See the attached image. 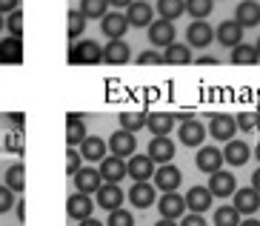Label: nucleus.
<instances>
[{"label": "nucleus", "instance_id": "f257e3e1", "mask_svg": "<svg viewBox=\"0 0 260 226\" xmlns=\"http://www.w3.org/2000/svg\"><path fill=\"white\" fill-rule=\"evenodd\" d=\"M69 63H103V46L94 43V40H80L69 49Z\"/></svg>", "mask_w": 260, "mask_h": 226}, {"label": "nucleus", "instance_id": "f03ea898", "mask_svg": "<svg viewBox=\"0 0 260 226\" xmlns=\"http://www.w3.org/2000/svg\"><path fill=\"white\" fill-rule=\"evenodd\" d=\"M237 132V118L232 115H212V123H209V135L214 140H223V144H229L232 137Z\"/></svg>", "mask_w": 260, "mask_h": 226}, {"label": "nucleus", "instance_id": "7ed1b4c3", "mask_svg": "<svg viewBox=\"0 0 260 226\" xmlns=\"http://www.w3.org/2000/svg\"><path fill=\"white\" fill-rule=\"evenodd\" d=\"M194 163H198V169H200V172L214 175V172H220V169H223L226 158H223V152L217 149V146H203V149L198 152V158H194Z\"/></svg>", "mask_w": 260, "mask_h": 226}, {"label": "nucleus", "instance_id": "20e7f679", "mask_svg": "<svg viewBox=\"0 0 260 226\" xmlns=\"http://www.w3.org/2000/svg\"><path fill=\"white\" fill-rule=\"evenodd\" d=\"M103 183H106V181H103L100 169H92V166H83V169L75 175V186H77V192H83V195H92V192H98Z\"/></svg>", "mask_w": 260, "mask_h": 226}, {"label": "nucleus", "instance_id": "39448f33", "mask_svg": "<svg viewBox=\"0 0 260 226\" xmlns=\"http://www.w3.org/2000/svg\"><path fill=\"white\" fill-rule=\"evenodd\" d=\"M100 175H103V181H106V183H120L123 178L129 175V166H126V160H123V158L112 155V158L100 160Z\"/></svg>", "mask_w": 260, "mask_h": 226}, {"label": "nucleus", "instance_id": "423d86ee", "mask_svg": "<svg viewBox=\"0 0 260 226\" xmlns=\"http://www.w3.org/2000/svg\"><path fill=\"white\" fill-rule=\"evenodd\" d=\"M92 209H94V204H92V197L89 195H83V192H75V195L66 201V212H69V218L72 220H86V218H92Z\"/></svg>", "mask_w": 260, "mask_h": 226}, {"label": "nucleus", "instance_id": "0eeeda50", "mask_svg": "<svg viewBox=\"0 0 260 226\" xmlns=\"http://www.w3.org/2000/svg\"><path fill=\"white\" fill-rule=\"evenodd\" d=\"M157 209H160L163 218L177 220V218H183V215H186V209H189V206H186V197H180L177 192H166V195L160 197Z\"/></svg>", "mask_w": 260, "mask_h": 226}, {"label": "nucleus", "instance_id": "6e6552de", "mask_svg": "<svg viewBox=\"0 0 260 226\" xmlns=\"http://www.w3.org/2000/svg\"><path fill=\"white\" fill-rule=\"evenodd\" d=\"M126 166H129V178L135 183H143V181H152L154 178V160L149 155H135Z\"/></svg>", "mask_w": 260, "mask_h": 226}, {"label": "nucleus", "instance_id": "1a4fd4ad", "mask_svg": "<svg viewBox=\"0 0 260 226\" xmlns=\"http://www.w3.org/2000/svg\"><path fill=\"white\" fill-rule=\"evenodd\" d=\"M154 181H157V189H163V192H177V186L183 183V175H180V169H177V166L163 163V166H157Z\"/></svg>", "mask_w": 260, "mask_h": 226}, {"label": "nucleus", "instance_id": "9d476101", "mask_svg": "<svg viewBox=\"0 0 260 226\" xmlns=\"http://www.w3.org/2000/svg\"><path fill=\"white\" fill-rule=\"evenodd\" d=\"M149 43L152 46H172L175 43V23L172 20H154L149 26Z\"/></svg>", "mask_w": 260, "mask_h": 226}, {"label": "nucleus", "instance_id": "9b49d317", "mask_svg": "<svg viewBox=\"0 0 260 226\" xmlns=\"http://www.w3.org/2000/svg\"><path fill=\"white\" fill-rule=\"evenodd\" d=\"M154 197H157V192H154V186L149 181H143V183H132V189H129V201H132V206L135 209H149V206L154 204Z\"/></svg>", "mask_w": 260, "mask_h": 226}, {"label": "nucleus", "instance_id": "f8f14e48", "mask_svg": "<svg viewBox=\"0 0 260 226\" xmlns=\"http://www.w3.org/2000/svg\"><path fill=\"white\" fill-rule=\"evenodd\" d=\"M212 189L209 186H191L189 192H186V206H189V212H198V215H203V212L212 206Z\"/></svg>", "mask_w": 260, "mask_h": 226}, {"label": "nucleus", "instance_id": "ddd939ff", "mask_svg": "<svg viewBox=\"0 0 260 226\" xmlns=\"http://www.w3.org/2000/svg\"><path fill=\"white\" fill-rule=\"evenodd\" d=\"M235 175L232 172H214L212 178H209V189H212V195L214 197H229V195H235L237 192V186H235Z\"/></svg>", "mask_w": 260, "mask_h": 226}, {"label": "nucleus", "instance_id": "4468645a", "mask_svg": "<svg viewBox=\"0 0 260 226\" xmlns=\"http://www.w3.org/2000/svg\"><path fill=\"white\" fill-rule=\"evenodd\" d=\"M235 20L243 26V29H254L260 26V3L257 0H243L235 12Z\"/></svg>", "mask_w": 260, "mask_h": 226}, {"label": "nucleus", "instance_id": "2eb2a0df", "mask_svg": "<svg viewBox=\"0 0 260 226\" xmlns=\"http://www.w3.org/2000/svg\"><path fill=\"white\" fill-rule=\"evenodd\" d=\"M217 40H220V46H229V49L240 46L243 43V26L237 20H223L217 26Z\"/></svg>", "mask_w": 260, "mask_h": 226}, {"label": "nucleus", "instance_id": "dca6fc26", "mask_svg": "<svg viewBox=\"0 0 260 226\" xmlns=\"http://www.w3.org/2000/svg\"><path fill=\"white\" fill-rule=\"evenodd\" d=\"M109 146H112V155H117V158H129V155H135L138 137L132 135V132H126V129H120V132H115V135H112Z\"/></svg>", "mask_w": 260, "mask_h": 226}, {"label": "nucleus", "instance_id": "f3484780", "mask_svg": "<svg viewBox=\"0 0 260 226\" xmlns=\"http://www.w3.org/2000/svg\"><path fill=\"white\" fill-rule=\"evenodd\" d=\"M126 17H129V23L135 26V29H140V26H152L154 23V12L152 6L146 3V0H135L129 6V12H126Z\"/></svg>", "mask_w": 260, "mask_h": 226}, {"label": "nucleus", "instance_id": "a211bd4d", "mask_svg": "<svg viewBox=\"0 0 260 226\" xmlns=\"http://www.w3.org/2000/svg\"><path fill=\"white\" fill-rule=\"evenodd\" d=\"M235 206L240 215H254L260 209V192L257 189H237L235 192Z\"/></svg>", "mask_w": 260, "mask_h": 226}, {"label": "nucleus", "instance_id": "6ab92c4d", "mask_svg": "<svg viewBox=\"0 0 260 226\" xmlns=\"http://www.w3.org/2000/svg\"><path fill=\"white\" fill-rule=\"evenodd\" d=\"M214 38L212 26H209L206 20H194L189 23V32H186V40H189V46H198V49H203V46H209Z\"/></svg>", "mask_w": 260, "mask_h": 226}, {"label": "nucleus", "instance_id": "aec40b11", "mask_svg": "<svg viewBox=\"0 0 260 226\" xmlns=\"http://www.w3.org/2000/svg\"><path fill=\"white\" fill-rule=\"evenodd\" d=\"M100 26H103V35H106L109 40H123V35L129 32L132 23L126 15H106Z\"/></svg>", "mask_w": 260, "mask_h": 226}, {"label": "nucleus", "instance_id": "412c9836", "mask_svg": "<svg viewBox=\"0 0 260 226\" xmlns=\"http://www.w3.org/2000/svg\"><path fill=\"white\" fill-rule=\"evenodd\" d=\"M120 204H123V189L117 183H103L98 189V206L112 212V209H120Z\"/></svg>", "mask_w": 260, "mask_h": 226}, {"label": "nucleus", "instance_id": "4be33fe9", "mask_svg": "<svg viewBox=\"0 0 260 226\" xmlns=\"http://www.w3.org/2000/svg\"><path fill=\"white\" fill-rule=\"evenodd\" d=\"M129 58H132V49L126 40H109V46H103V61L106 63L120 66V63H129Z\"/></svg>", "mask_w": 260, "mask_h": 226}, {"label": "nucleus", "instance_id": "5701e85b", "mask_svg": "<svg viewBox=\"0 0 260 226\" xmlns=\"http://www.w3.org/2000/svg\"><path fill=\"white\" fill-rule=\"evenodd\" d=\"M223 158H226V163H232V166H243L246 160L252 158V146L243 144V140H229L226 149H223Z\"/></svg>", "mask_w": 260, "mask_h": 226}, {"label": "nucleus", "instance_id": "b1692460", "mask_svg": "<svg viewBox=\"0 0 260 226\" xmlns=\"http://www.w3.org/2000/svg\"><path fill=\"white\" fill-rule=\"evenodd\" d=\"M203 137H206L203 123L191 121V118L180 123V144H183V146H200V144H203Z\"/></svg>", "mask_w": 260, "mask_h": 226}, {"label": "nucleus", "instance_id": "393cba45", "mask_svg": "<svg viewBox=\"0 0 260 226\" xmlns=\"http://www.w3.org/2000/svg\"><path fill=\"white\" fill-rule=\"evenodd\" d=\"M149 158L157 160V163H169V160L175 158V144L169 140V137H152V144H149Z\"/></svg>", "mask_w": 260, "mask_h": 226}, {"label": "nucleus", "instance_id": "a878e982", "mask_svg": "<svg viewBox=\"0 0 260 226\" xmlns=\"http://www.w3.org/2000/svg\"><path fill=\"white\" fill-rule=\"evenodd\" d=\"M86 126H83V118L77 112H72V115H66V144L69 146H77V144H83L86 140Z\"/></svg>", "mask_w": 260, "mask_h": 226}, {"label": "nucleus", "instance_id": "bb28decb", "mask_svg": "<svg viewBox=\"0 0 260 226\" xmlns=\"http://www.w3.org/2000/svg\"><path fill=\"white\" fill-rule=\"evenodd\" d=\"M146 126L152 129L154 137H166L172 129H175V115H166V112H152L149 115V121Z\"/></svg>", "mask_w": 260, "mask_h": 226}, {"label": "nucleus", "instance_id": "cd10ccee", "mask_svg": "<svg viewBox=\"0 0 260 226\" xmlns=\"http://www.w3.org/2000/svg\"><path fill=\"white\" fill-rule=\"evenodd\" d=\"M23 58V46H20V38H6L0 40V63H20Z\"/></svg>", "mask_w": 260, "mask_h": 226}, {"label": "nucleus", "instance_id": "c85d7f7f", "mask_svg": "<svg viewBox=\"0 0 260 226\" xmlns=\"http://www.w3.org/2000/svg\"><path fill=\"white\" fill-rule=\"evenodd\" d=\"M80 155H83V160H103L106 158V140L103 137H86L80 144Z\"/></svg>", "mask_w": 260, "mask_h": 226}, {"label": "nucleus", "instance_id": "c756f323", "mask_svg": "<svg viewBox=\"0 0 260 226\" xmlns=\"http://www.w3.org/2000/svg\"><path fill=\"white\" fill-rule=\"evenodd\" d=\"M260 61L257 54V46H249V43H240L232 49V63H237V66H252V63Z\"/></svg>", "mask_w": 260, "mask_h": 226}, {"label": "nucleus", "instance_id": "7c9ffc66", "mask_svg": "<svg viewBox=\"0 0 260 226\" xmlns=\"http://www.w3.org/2000/svg\"><path fill=\"white\" fill-rule=\"evenodd\" d=\"M166 63H175V66H186V63H191V46H183V43L166 46Z\"/></svg>", "mask_w": 260, "mask_h": 226}, {"label": "nucleus", "instance_id": "2f4dec72", "mask_svg": "<svg viewBox=\"0 0 260 226\" xmlns=\"http://www.w3.org/2000/svg\"><path fill=\"white\" fill-rule=\"evenodd\" d=\"M157 12L163 20H175L186 12V0H157Z\"/></svg>", "mask_w": 260, "mask_h": 226}, {"label": "nucleus", "instance_id": "473e14b6", "mask_svg": "<svg viewBox=\"0 0 260 226\" xmlns=\"http://www.w3.org/2000/svg\"><path fill=\"white\" fill-rule=\"evenodd\" d=\"M106 9H109V0H80V12H83L86 20H94V17H106Z\"/></svg>", "mask_w": 260, "mask_h": 226}, {"label": "nucleus", "instance_id": "72a5a7b5", "mask_svg": "<svg viewBox=\"0 0 260 226\" xmlns=\"http://www.w3.org/2000/svg\"><path fill=\"white\" fill-rule=\"evenodd\" d=\"M214 226H240V212L237 206H220V209L214 212Z\"/></svg>", "mask_w": 260, "mask_h": 226}, {"label": "nucleus", "instance_id": "f704fd0d", "mask_svg": "<svg viewBox=\"0 0 260 226\" xmlns=\"http://www.w3.org/2000/svg\"><path fill=\"white\" fill-rule=\"evenodd\" d=\"M6 186L12 189V192H23V186H26V169H23V163L9 166V172H6Z\"/></svg>", "mask_w": 260, "mask_h": 226}, {"label": "nucleus", "instance_id": "c9c22d12", "mask_svg": "<svg viewBox=\"0 0 260 226\" xmlns=\"http://www.w3.org/2000/svg\"><path fill=\"white\" fill-rule=\"evenodd\" d=\"M214 9V0H186V12H189L194 20H206Z\"/></svg>", "mask_w": 260, "mask_h": 226}, {"label": "nucleus", "instance_id": "e433bc0d", "mask_svg": "<svg viewBox=\"0 0 260 226\" xmlns=\"http://www.w3.org/2000/svg\"><path fill=\"white\" fill-rule=\"evenodd\" d=\"M146 121H149V115H140V112H126L120 115V129H126V132H140V129L146 126Z\"/></svg>", "mask_w": 260, "mask_h": 226}, {"label": "nucleus", "instance_id": "4c0bfd02", "mask_svg": "<svg viewBox=\"0 0 260 226\" xmlns=\"http://www.w3.org/2000/svg\"><path fill=\"white\" fill-rule=\"evenodd\" d=\"M83 29H86L83 12H80V9H72V12H69V38H72V40L80 38V35H83Z\"/></svg>", "mask_w": 260, "mask_h": 226}, {"label": "nucleus", "instance_id": "58836bf2", "mask_svg": "<svg viewBox=\"0 0 260 226\" xmlns=\"http://www.w3.org/2000/svg\"><path fill=\"white\" fill-rule=\"evenodd\" d=\"M106 226H135V220H132V212H126V209H112V212H109Z\"/></svg>", "mask_w": 260, "mask_h": 226}, {"label": "nucleus", "instance_id": "ea45409f", "mask_svg": "<svg viewBox=\"0 0 260 226\" xmlns=\"http://www.w3.org/2000/svg\"><path fill=\"white\" fill-rule=\"evenodd\" d=\"M6 26H9V32H12V38H20V35H23V12L15 9V12L6 17Z\"/></svg>", "mask_w": 260, "mask_h": 226}, {"label": "nucleus", "instance_id": "a19ab883", "mask_svg": "<svg viewBox=\"0 0 260 226\" xmlns=\"http://www.w3.org/2000/svg\"><path fill=\"white\" fill-rule=\"evenodd\" d=\"M80 163H83V155H80L77 149H69V152H66V175H72V178H75V175L83 169Z\"/></svg>", "mask_w": 260, "mask_h": 226}, {"label": "nucleus", "instance_id": "79ce46f5", "mask_svg": "<svg viewBox=\"0 0 260 226\" xmlns=\"http://www.w3.org/2000/svg\"><path fill=\"white\" fill-rule=\"evenodd\" d=\"M237 126L243 129V132H252V129L260 126V115H249V112L237 115Z\"/></svg>", "mask_w": 260, "mask_h": 226}, {"label": "nucleus", "instance_id": "37998d69", "mask_svg": "<svg viewBox=\"0 0 260 226\" xmlns=\"http://www.w3.org/2000/svg\"><path fill=\"white\" fill-rule=\"evenodd\" d=\"M12 206H15V197H12V189H9V186H0V215H3V212H9Z\"/></svg>", "mask_w": 260, "mask_h": 226}, {"label": "nucleus", "instance_id": "c03bdc74", "mask_svg": "<svg viewBox=\"0 0 260 226\" xmlns=\"http://www.w3.org/2000/svg\"><path fill=\"white\" fill-rule=\"evenodd\" d=\"M138 63H143V66H149V63H166V54H160V52H140Z\"/></svg>", "mask_w": 260, "mask_h": 226}, {"label": "nucleus", "instance_id": "a18cd8bd", "mask_svg": "<svg viewBox=\"0 0 260 226\" xmlns=\"http://www.w3.org/2000/svg\"><path fill=\"white\" fill-rule=\"evenodd\" d=\"M180 226H206V218L198 215V212H189V215L180 218Z\"/></svg>", "mask_w": 260, "mask_h": 226}, {"label": "nucleus", "instance_id": "49530a36", "mask_svg": "<svg viewBox=\"0 0 260 226\" xmlns=\"http://www.w3.org/2000/svg\"><path fill=\"white\" fill-rule=\"evenodd\" d=\"M17 9V0H0V12H6V15H12Z\"/></svg>", "mask_w": 260, "mask_h": 226}, {"label": "nucleus", "instance_id": "de8ad7c7", "mask_svg": "<svg viewBox=\"0 0 260 226\" xmlns=\"http://www.w3.org/2000/svg\"><path fill=\"white\" fill-rule=\"evenodd\" d=\"M15 215H17V220H20V223L26 220V201H23V197H20V204H15Z\"/></svg>", "mask_w": 260, "mask_h": 226}, {"label": "nucleus", "instance_id": "09e8293b", "mask_svg": "<svg viewBox=\"0 0 260 226\" xmlns=\"http://www.w3.org/2000/svg\"><path fill=\"white\" fill-rule=\"evenodd\" d=\"M198 63H200V66H214V63H217V58H212V54H200Z\"/></svg>", "mask_w": 260, "mask_h": 226}, {"label": "nucleus", "instance_id": "8fccbe9b", "mask_svg": "<svg viewBox=\"0 0 260 226\" xmlns=\"http://www.w3.org/2000/svg\"><path fill=\"white\" fill-rule=\"evenodd\" d=\"M252 186L260 192V169H254V175H252Z\"/></svg>", "mask_w": 260, "mask_h": 226}, {"label": "nucleus", "instance_id": "3c124183", "mask_svg": "<svg viewBox=\"0 0 260 226\" xmlns=\"http://www.w3.org/2000/svg\"><path fill=\"white\" fill-rule=\"evenodd\" d=\"M80 226H103L100 220H94V218H86V220H80Z\"/></svg>", "mask_w": 260, "mask_h": 226}, {"label": "nucleus", "instance_id": "603ef678", "mask_svg": "<svg viewBox=\"0 0 260 226\" xmlns=\"http://www.w3.org/2000/svg\"><path fill=\"white\" fill-rule=\"evenodd\" d=\"M109 3H112V6H132L135 0H109Z\"/></svg>", "mask_w": 260, "mask_h": 226}, {"label": "nucleus", "instance_id": "864d4df0", "mask_svg": "<svg viewBox=\"0 0 260 226\" xmlns=\"http://www.w3.org/2000/svg\"><path fill=\"white\" fill-rule=\"evenodd\" d=\"M154 226H177V223H175V220H169V218H163V220H157Z\"/></svg>", "mask_w": 260, "mask_h": 226}, {"label": "nucleus", "instance_id": "5fc2aeb1", "mask_svg": "<svg viewBox=\"0 0 260 226\" xmlns=\"http://www.w3.org/2000/svg\"><path fill=\"white\" fill-rule=\"evenodd\" d=\"M240 226H260V220H254V218H249V220H240Z\"/></svg>", "mask_w": 260, "mask_h": 226}, {"label": "nucleus", "instance_id": "6e6d98bb", "mask_svg": "<svg viewBox=\"0 0 260 226\" xmlns=\"http://www.w3.org/2000/svg\"><path fill=\"white\" fill-rule=\"evenodd\" d=\"M3 26H6V20H3V12H0V29H3Z\"/></svg>", "mask_w": 260, "mask_h": 226}, {"label": "nucleus", "instance_id": "4d7b16f0", "mask_svg": "<svg viewBox=\"0 0 260 226\" xmlns=\"http://www.w3.org/2000/svg\"><path fill=\"white\" fill-rule=\"evenodd\" d=\"M254 46H257V54H260V40H257V43H254Z\"/></svg>", "mask_w": 260, "mask_h": 226}]
</instances>
